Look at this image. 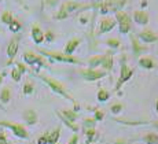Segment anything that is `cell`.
I'll use <instances>...</instances> for the list:
<instances>
[{"instance_id":"9c48e42d","label":"cell","mask_w":158,"mask_h":144,"mask_svg":"<svg viewBox=\"0 0 158 144\" xmlns=\"http://www.w3.org/2000/svg\"><path fill=\"white\" fill-rule=\"evenodd\" d=\"M23 60L28 65H37V66H47V62L44 60L43 56L33 54V52H25L23 54Z\"/></svg>"},{"instance_id":"83f0119b","label":"cell","mask_w":158,"mask_h":144,"mask_svg":"<svg viewBox=\"0 0 158 144\" xmlns=\"http://www.w3.org/2000/svg\"><path fill=\"white\" fill-rule=\"evenodd\" d=\"M110 97V93H109L106 89H99L98 91V100L99 102H106Z\"/></svg>"},{"instance_id":"7bdbcfd3","label":"cell","mask_w":158,"mask_h":144,"mask_svg":"<svg viewBox=\"0 0 158 144\" xmlns=\"http://www.w3.org/2000/svg\"><path fill=\"white\" fill-rule=\"evenodd\" d=\"M142 6H143V7H146V6H147V2H146V0H143V3H142Z\"/></svg>"},{"instance_id":"4fadbf2b","label":"cell","mask_w":158,"mask_h":144,"mask_svg":"<svg viewBox=\"0 0 158 144\" xmlns=\"http://www.w3.org/2000/svg\"><path fill=\"white\" fill-rule=\"evenodd\" d=\"M44 136L47 139V144H56L60 136V128L58 126L52 132H47V133H44Z\"/></svg>"},{"instance_id":"f6af8a7d","label":"cell","mask_w":158,"mask_h":144,"mask_svg":"<svg viewBox=\"0 0 158 144\" xmlns=\"http://www.w3.org/2000/svg\"><path fill=\"white\" fill-rule=\"evenodd\" d=\"M115 144H125V143H124V142H121V140H120V142H117Z\"/></svg>"},{"instance_id":"3957f363","label":"cell","mask_w":158,"mask_h":144,"mask_svg":"<svg viewBox=\"0 0 158 144\" xmlns=\"http://www.w3.org/2000/svg\"><path fill=\"white\" fill-rule=\"evenodd\" d=\"M39 52L43 54L44 56H48L54 60H58V62H65V63H81L80 59L74 58L73 55H65L60 52H54V51H47V50H40L39 48Z\"/></svg>"},{"instance_id":"5bb4252c","label":"cell","mask_w":158,"mask_h":144,"mask_svg":"<svg viewBox=\"0 0 158 144\" xmlns=\"http://www.w3.org/2000/svg\"><path fill=\"white\" fill-rule=\"evenodd\" d=\"M32 39L36 44H41V43L44 41V33L41 32V29L39 26L32 27Z\"/></svg>"},{"instance_id":"60d3db41","label":"cell","mask_w":158,"mask_h":144,"mask_svg":"<svg viewBox=\"0 0 158 144\" xmlns=\"http://www.w3.org/2000/svg\"><path fill=\"white\" fill-rule=\"evenodd\" d=\"M153 125H154V126H156L157 129H158V121H154V122H153Z\"/></svg>"},{"instance_id":"52a82bcc","label":"cell","mask_w":158,"mask_h":144,"mask_svg":"<svg viewBox=\"0 0 158 144\" xmlns=\"http://www.w3.org/2000/svg\"><path fill=\"white\" fill-rule=\"evenodd\" d=\"M115 19L118 21V27H120L121 33H128L131 30V18L128 17V14L124 11H117L115 13Z\"/></svg>"},{"instance_id":"7c38bea8","label":"cell","mask_w":158,"mask_h":144,"mask_svg":"<svg viewBox=\"0 0 158 144\" xmlns=\"http://www.w3.org/2000/svg\"><path fill=\"white\" fill-rule=\"evenodd\" d=\"M139 39L143 40L144 43H156L158 41V35H156L154 32L151 30H143V32L139 33Z\"/></svg>"},{"instance_id":"277c9868","label":"cell","mask_w":158,"mask_h":144,"mask_svg":"<svg viewBox=\"0 0 158 144\" xmlns=\"http://www.w3.org/2000/svg\"><path fill=\"white\" fill-rule=\"evenodd\" d=\"M128 0H105L101 3V13L102 14H109V13H117L124 7V4Z\"/></svg>"},{"instance_id":"2e32d148","label":"cell","mask_w":158,"mask_h":144,"mask_svg":"<svg viewBox=\"0 0 158 144\" xmlns=\"http://www.w3.org/2000/svg\"><path fill=\"white\" fill-rule=\"evenodd\" d=\"M102 67L105 69L106 73L111 72V69H113V56H111V54H106L103 55V60H102Z\"/></svg>"},{"instance_id":"7dc6e473","label":"cell","mask_w":158,"mask_h":144,"mask_svg":"<svg viewBox=\"0 0 158 144\" xmlns=\"http://www.w3.org/2000/svg\"><path fill=\"white\" fill-rule=\"evenodd\" d=\"M0 109H3V107H2V106H0Z\"/></svg>"},{"instance_id":"f1b7e54d","label":"cell","mask_w":158,"mask_h":144,"mask_svg":"<svg viewBox=\"0 0 158 144\" xmlns=\"http://www.w3.org/2000/svg\"><path fill=\"white\" fill-rule=\"evenodd\" d=\"M8 27H10V30H11V32H14V33H17L18 32V30H19L21 29V27H22V25H21V23L19 22H18V21H13V22H11L10 23V25H8Z\"/></svg>"},{"instance_id":"44dd1931","label":"cell","mask_w":158,"mask_h":144,"mask_svg":"<svg viewBox=\"0 0 158 144\" xmlns=\"http://www.w3.org/2000/svg\"><path fill=\"white\" fill-rule=\"evenodd\" d=\"M139 65H140L143 69H153L154 67V62L150 56H144L139 59Z\"/></svg>"},{"instance_id":"d4e9b609","label":"cell","mask_w":158,"mask_h":144,"mask_svg":"<svg viewBox=\"0 0 158 144\" xmlns=\"http://www.w3.org/2000/svg\"><path fill=\"white\" fill-rule=\"evenodd\" d=\"M60 113V111H59ZM60 114L63 115V117H65L66 119H69V121H72V122H74L76 119L78 118V115H77V113L76 111H73V110H63L62 113H60Z\"/></svg>"},{"instance_id":"7402d4cb","label":"cell","mask_w":158,"mask_h":144,"mask_svg":"<svg viewBox=\"0 0 158 144\" xmlns=\"http://www.w3.org/2000/svg\"><path fill=\"white\" fill-rule=\"evenodd\" d=\"M102 60H103V55H98V56L89 58V60H88L89 69H95V67H98L99 65H102Z\"/></svg>"},{"instance_id":"5b68a950","label":"cell","mask_w":158,"mask_h":144,"mask_svg":"<svg viewBox=\"0 0 158 144\" xmlns=\"http://www.w3.org/2000/svg\"><path fill=\"white\" fill-rule=\"evenodd\" d=\"M133 76V70L128 67V65L125 63V56L121 58V72H120V78H118V82L115 85V91H120V88L123 87V84H125L128 80H131V77Z\"/></svg>"},{"instance_id":"1f68e13d","label":"cell","mask_w":158,"mask_h":144,"mask_svg":"<svg viewBox=\"0 0 158 144\" xmlns=\"http://www.w3.org/2000/svg\"><path fill=\"white\" fill-rule=\"evenodd\" d=\"M33 89H35V87H33L32 82H26V84L23 85V93H25V95L33 93Z\"/></svg>"},{"instance_id":"8fae6325","label":"cell","mask_w":158,"mask_h":144,"mask_svg":"<svg viewBox=\"0 0 158 144\" xmlns=\"http://www.w3.org/2000/svg\"><path fill=\"white\" fill-rule=\"evenodd\" d=\"M115 19H113V18H110V17H106V18H103V19L99 22V33H107V32H110L111 29L115 26Z\"/></svg>"},{"instance_id":"30bf717a","label":"cell","mask_w":158,"mask_h":144,"mask_svg":"<svg viewBox=\"0 0 158 144\" xmlns=\"http://www.w3.org/2000/svg\"><path fill=\"white\" fill-rule=\"evenodd\" d=\"M18 45H19V36H15L14 39H11V41L8 43V47H7V55H8V58H10L8 65L14 60L15 55L18 52Z\"/></svg>"},{"instance_id":"ffe728a7","label":"cell","mask_w":158,"mask_h":144,"mask_svg":"<svg viewBox=\"0 0 158 144\" xmlns=\"http://www.w3.org/2000/svg\"><path fill=\"white\" fill-rule=\"evenodd\" d=\"M131 41H132V48H133V54L135 55H139L143 52V51H146V47H142V45L139 44L135 36H131Z\"/></svg>"},{"instance_id":"e0dca14e","label":"cell","mask_w":158,"mask_h":144,"mask_svg":"<svg viewBox=\"0 0 158 144\" xmlns=\"http://www.w3.org/2000/svg\"><path fill=\"white\" fill-rule=\"evenodd\" d=\"M78 44H80V40H78V39L69 40L68 44H66V47H65V52H63V54H65V55H72L73 51L78 47Z\"/></svg>"},{"instance_id":"ac0fdd59","label":"cell","mask_w":158,"mask_h":144,"mask_svg":"<svg viewBox=\"0 0 158 144\" xmlns=\"http://www.w3.org/2000/svg\"><path fill=\"white\" fill-rule=\"evenodd\" d=\"M23 119L26 121V124L35 125L36 122H37V114H36V111H33V110H26V111L23 113Z\"/></svg>"},{"instance_id":"c3c4849f","label":"cell","mask_w":158,"mask_h":144,"mask_svg":"<svg viewBox=\"0 0 158 144\" xmlns=\"http://www.w3.org/2000/svg\"><path fill=\"white\" fill-rule=\"evenodd\" d=\"M73 2H76V0H73Z\"/></svg>"},{"instance_id":"7a4b0ae2","label":"cell","mask_w":158,"mask_h":144,"mask_svg":"<svg viewBox=\"0 0 158 144\" xmlns=\"http://www.w3.org/2000/svg\"><path fill=\"white\" fill-rule=\"evenodd\" d=\"M84 8H88V7H85V6L81 4V3H77V2H66V3H63V6L60 7L59 13L55 15V18H56V19H65V18H68L70 14L77 13V11L84 10Z\"/></svg>"},{"instance_id":"cb8c5ba5","label":"cell","mask_w":158,"mask_h":144,"mask_svg":"<svg viewBox=\"0 0 158 144\" xmlns=\"http://www.w3.org/2000/svg\"><path fill=\"white\" fill-rule=\"evenodd\" d=\"M143 142L146 144H158V134L156 133H147L143 136Z\"/></svg>"},{"instance_id":"d590c367","label":"cell","mask_w":158,"mask_h":144,"mask_svg":"<svg viewBox=\"0 0 158 144\" xmlns=\"http://www.w3.org/2000/svg\"><path fill=\"white\" fill-rule=\"evenodd\" d=\"M103 117H105V113L101 111V110H98V111H95V121H102Z\"/></svg>"},{"instance_id":"6da1fadb","label":"cell","mask_w":158,"mask_h":144,"mask_svg":"<svg viewBox=\"0 0 158 144\" xmlns=\"http://www.w3.org/2000/svg\"><path fill=\"white\" fill-rule=\"evenodd\" d=\"M39 78L40 80H43V81L45 82V84L48 85V87L51 88V91H54L55 93L58 95H60L62 97H65V99H68V100H70V102L74 103V111L77 113L78 111V109H80V106H78V103L74 100V97H72L70 95H69V92L65 89V87H63L62 84H60L59 81H56L55 78H51V77H47V76H43V74H39Z\"/></svg>"},{"instance_id":"681fc988","label":"cell","mask_w":158,"mask_h":144,"mask_svg":"<svg viewBox=\"0 0 158 144\" xmlns=\"http://www.w3.org/2000/svg\"><path fill=\"white\" fill-rule=\"evenodd\" d=\"M0 2H3V0H0Z\"/></svg>"},{"instance_id":"d6986e66","label":"cell","mask_w":158,"mask_h":144,"mask_svg":"<svg viewBox=\"0 0 158 144\" xmlns=\"http://www.w3.org/2000/svg\"><path fill=\"white\" fill-rule=\"evenodd\" d=\"M56 115H58V117L60 118V121H62L63 124L66 125V126H68V128H70V129H72L73 132H76V133H77V132H78V129H80V128H78V125H77V124H74V122H72V121H69V119H66V118L63 117L62 114H60L59 111H56Z\"/></svg>"},{"instance_id":"e575fe53","label":"cell","mask_w":158,"mask_h":144,"mask_svg":"<svg viewBox=\"0 0 158 144\" xmlns=\"http://www.w3.org/2000/svg\"><path fill=\"white\" fill-rule=\"evenodd\" d=\"M17 69L19 70V73H21V74H23V73H26V72H28V69H26V66L23 65V63H21V62H18V63H17Z\"/></svg>"},{"instance_id":"4dcf8cb0","label":"cell","mask_w":158,"mask_h":144,"mask_svg":"<svg viewBox=\"0 0 158 144\" xmlns=\"http://www.w3.org/2000/svg\"><path fill=\"white\" fill-rule=\"evenodd\" d=\"M11 77H13V80L14 81H21V77H22V74H21L19 73V70L17 69V67H15V69H13L11 70Z\"/></svg>"},{"instance_id":"836d02e7","label":"cell","mask_w":158,"mask_h":144,"mask_svg":"<svg viewBox=\"0 0 158 144\" xmlns=\"http://www.w3.org/2000/svg\"><path fill=\"white\" fill-rule=\"evenodd\" d=\"M110 110H111V113H113V114H120L121 110H123V105H120V103H115V105H113V106L110 107Z\"/></svg>"},{"instance_id":"8992f818","label":"cell","mask_w":158,"mask_h":144,"mask_svg":"<svg viewBox=\"0 0 158 144\" xmlns=\"http://www.w3.org/2000/svg\"><path fill=\"white\" fill-rule=\"evenodd\" d=\"M0 126H4V128H8V129L13 130V133L15 134L17 137L19 139H28L29 137V133L22 125L19 124H14V122H8V121H0Z\"/></svg>"},{"instance_id":"484cf974","label":"cell","mask_w":158,"mask_h":144,"mask_svg":"<svg viewBox=\"0 0 158 144\" xmlns=\"http://www.w3.org/2000/svg\"><path fill=\"white\" fill-rule=\"evenodd\" d=\"M11 99V91L8 88H3L2 92H0V100L2 103H8Z\"/></svg>"},{"instance_id":"9a60e30c","label":"cell","mask_w":158,"mask_h":144,"mask_svg":"<svg viewBox=\"0 0 158 144\" xmlns=\"http://www.w3.org/2000/svg\"><path fill=\"white\" fill-rule=\"evenodd\" d=\"M133 19L139 23V25H147L148 22V14L146 11H136L133 14Z\"/></svg>"},{"instance_id":"74e56055","label":"cell","mask_w":158,"mask_h":144,"mask_svg":"<svg viewBox=\"0 0 158 144\" xmlns=\"http://www.w3.org/2000/svg\"><path fill=\"white\" fill-rule=\"evenodd\" d=\"M77 143H78V136H77V134H74V136H73L72 139L69 140L68 144H77Z\"/></svg>"},{"instance_id":"603a6c76","label":"cell","mask_w":158,"mask_h":144,"mask_svg":"<svg viewBox=\"0 0 158 144\" xmlns=\"http://www.w3.org/2000/svg\"><path fill=\"white\" fill-rule=\"evenodd\" d=\"M85 134H87V144H91L92 142H95V140L98 139V132L95 130V128H92V129H87Z\"/></svg>"},{"instance_id":"4316f807","label":"cell","mask_w":158,"mask_h":144,"mask_svg":"<svg viewBox=\"0 0 158 144\" xmlns=\"http://www.w3.org/2000/svg\"><path fill=\"white\" fill-rule=\"evenodd\" d=\"M0 19H2L3 23H6V25H10V23L14 21V18H13V14H11L10 11H4V13L2 14V18H0Z\"/></svg>"},{"instance_id":"b9f144b4","label":"cell","mask_w":158,"mask_h":144,"mask_svg":"<svg viewBox=\"0 0 158 144\" xmlns=\"http://www.w3.org/2000/svg\"><path fill=\"white\" fill-rule=\"evenodd\" d=\"M3 77H4V74H0V84L3 82Z\"/></svg>"},{"instance_id":"ab89813d","label":"cell","mask_w":158,"mask_h":144,"mask_svg":"<svg viewBox=\"0 0 158 144\" xmlns=\"http://www.w3.org/2000/svg\"><path fill=\"white\" fill-rule=\"evenodd\" d=\"M37 144H47V139H45V136L43 134V136H40L37 139Z\"/></svg>"},{"instance_id":"ba28073f","label":"cell","mask_w":158,"mask_h":144,"mask_svg":"<svg viewBox=\"0 0 158 144\" xmlns=\"http://www.w3.org/2000/svg\"><path fill=\"white\" fill-rule=\"evenodd\" d=\"M80 74L83 76L84 80L87 81H98V80L103 78L106 76V72L105 70H96V69H88V70H81Z\"/></svg>"},{"instance_id":"f546056e","label":"cell","mask_w":158,"mask_h":144,"mask_svg":"<svg viewBox=\"0 0 158 144\" xmlns=\"http://www.w3.org/2000/svg\"><path fill=\"white\" fill-rule=\"evenodd\" d=\"M95 124H96V121L94 118H85L84 119V128L92 129V128H95Z\"/></svg>"},{"instance_id":"ee69618b","label":"cell","mask_w":158,"mask_h":144,"mask_svg":"<svg viewBox=\"0 0 158 144\" xmlns=\"http://www.w3.org/2000/svg\"><path fill=\"white\" fill-rule=\"evenodd\" d=\"M156 109H157V113H158V99H157V102H156Z\"/></svg>"},{"instance_id":"8d00e7d4","label":"cell","mask_w":158,"mask_h":144,"mask_svg":"<svg viewBox=\"0 0 158 144\" xmlns=\"http://www.w3.org/2000/svg\"><path fill=\"white\" fill-rule=\"evenodd\" d=\"M7 136H6V133L3 130H0V144H7Z\"/></svg>"},{"instance_id":"f35d334b","label":"cell","mask_w":158,"mask_h":144,"mask_svg":"<svg viewBox=\"0 0 158 144\" xmlns=\"http://www.w3.org/2000/svg\"><path fill=\"white\" fill-rule=\"evenodd\" d=\"M44 39H47L48 41H52V40H54V35H52L51 32H47V33L44 35Z\"/></svg>"},{"instance_id":"bcb514c9","label":"cell","mask_w":158,"mask_h":144,"mask_svg":"<svg viewBox=\"0 0 158 144\" xmlns=\"http://www.w3.org/2000/svg\"><path fill=\"white\" fill-rule=\"evenodd\" d=\"M18 2H19V3H21V4H23V0H18Z\"/></svg>"},{"instance_id":"d6a6232c","label":"cell","mask_w":158,"mask_h":144,"mask_svg":"<svg viewBox=\"0 0 158 144\" xmlns=\"http://www.w3.org/2000/svg\"><path fill=\"white\" fill-rule=\"evenodd\" d=\"M106 43H107V45L109 47H111V48H118L120 47V41H118L117 39H109Z\"/></svg>"}]
</instances>
